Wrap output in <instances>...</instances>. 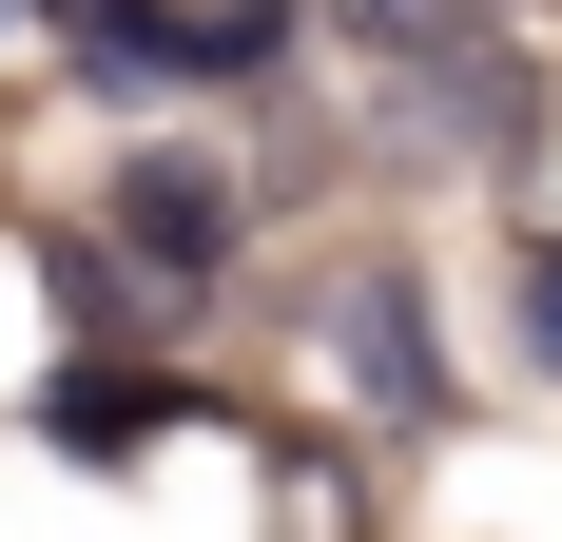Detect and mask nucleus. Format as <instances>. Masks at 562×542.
Returning a JSON list of instances; mask_svg holds the SVG:
<instances>
[{"mask_svg":"<svg viewBox=\"0 0 562 542\" xmlns=\"http://www.w3.org/2000/svg\"><path fill=\"white\" fill-rule=\"evenodd\" d=\"M524 349L562 369V233H524Z\"/></svg>","mask_w":562,"mask_h":542,"instance_id":"20e7f679","label":"nucleus"},{"mask_svg":"<svg viewBox=\"0 0 562 542\" xmlns=\"http://www.w3.org/2000/svg\"><path fill=\"white\" fill-rule=\"evenodd\" d=\"M156 427H194V387H175V369H136V349H98V369L58 387V445H78V465H136Z\"/></svg>","mask_w":562,"mask_h":542,"instance_id":"f03ea898","label":"nucleus"},{"mask_svg":"<svg viewBox=\"0 0 562 542\" xmlns=\"http://www.w3.org/2000/svg\"><path fill=\"white\" fill-rule=\"evenodd\" d=\"M349 349H369V407H389V427H427V407H447V369H427V310H407L389 271L349 291Z\"/></svg>","mask_w":562,"mask_h":542,"instance_id":"7ed1b4c3","label":"nucleus"},{"mask_svg":"<svg viewBox=\"0 0 562 542\" xmlns=\"http://www.w3.org/2000/svg\"><path fill=\"white\" fill-rule=\"evenodd\" d=\"M98 214H116V252L156 271V291H214V271H233V174L214 156H136Z\"/></svg>","mask_w":562,"mask_h":542,"instance_id":"f257e3e1","label":"nucleus"},{"mask_svg":"<svg viewBox=\"0 0 562 542\" xmlns=\"http://www.w3.org/2000/svg\"><path fill=\"white\" fill-rule=\"evenodd\" d=\"M40 20H58V39H78V58H116V39H136V20H156V0H40Z\"/></svg>","mask_w":562,"mask_h":542,"instance_id":"39448f33","label":"nucleus"}]
</instances>
